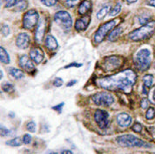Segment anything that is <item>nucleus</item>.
Wrapping results in <instances>:
<instances>
[{"label": "nucleus", "mask_w": 155, "mask_h": 154, "mask_svg": "<svg viewBox=\"0 0 155 154\" xmlns=\"http://www.w3.org/2000/svg\"><path fill=\"white\" fill-rule=\"evenodd\" d=\"M136 79L137 76L134 70H126L111 77L99 78L97 80V84L106 90L130 93L133 90Z\"/></svg>", "instance_id": "obj_1"}, {"label": "nucleus", "mask_w": 155, "mask_h": 154, "mask_svg": "<svg viewBox=\"0 0 155 154\" xmlns=\"http://www.w3.org/2000/svg\"><path fill=\"white\" fill-rule=\"evenodd\" d=\"M155 31V21H151L147 23L145 25L140 28L134 30L129 34V38L133 41H141L153 35Z\"/></svg>", "instance_id": "obj_2"}, {"label": "nucleus", "mask_w": 155, "mask_h": 154, "mask_svg": "<svg viewBox=\"0 0 155 154\" xmlns=\"http://www.w3.org/2000/svg\"><path fill=\"white\" fill-rule=\"evenodd\" d=\"M134 64L140 71H145L151 64V52L147 49L140 50L134 56Z\"/></svg>", "instance_id": "obj_3"}, {"label": "nucleus", "mask_w": 155, "mask_h": 154, "mask_svg": "<svg viewBox=\"0 0 155 154\" xmlns=\"http://www.w3.org/2000/svg\"><path fill=\"white\" fill-rule=\"evenodd\" d=\"M118 144L124 147H151V146L143 141V140L138 139L134 135L131 134H126V135H121L117 138Z\"/></svg>", "instance_id": "obj_4"}, {"label": "nucleus", "mask_w": 155, "mask_h": 154, "mask_svg": "<svg viewBox=\"0 0 155 154\" xmlns=\"http://www.w3.org/2000/svg\"><path fill=\"white\" fill-rule=\"evenodd\" d=\"M120 23V19L119 18H115L114 20H111V21L107 22L106 24L102 25L98 31H96L95 35H94V41L96 43H101L103 41V39L106 38L107 33L112 31L113 28H114L118 24Z\"/></svg>", "instance_id": "obj_5"}, {"label": "nucleus", "mask_w": 155, "mask_h": 154, "mask_svg": "<svg viewBox=\"0 0 155 154\" xmlns=\"http://www.w3.org/2000/svg\"><path fill=\"white\" fill-rule=\"evenodd\" d=\"M54 20L65 31H70L72 26L71 17L68 12H66L64 11H60L57 12L54 16Z\"/></svg>", "instance_id": "obj_6"}, {"label": "nucleus", "mask_w": 155, "mask_h": 154, "mask_svg": "<svg viewBox=\"0 0 155 154\" xmlns=\"http://www.w3.org/2000/svg\"><path fill=\"white\" fill-rule=\"evenodd\" d=\"M92 99L95 105L100 106H108L114 102V97L107 91H101L94 94Z\"/></svg>", "instance_id": "obj_7"}, {"label": "nucleus", "mask_w": 155, "mask_h": 154, "mask_svg": "<svg viewBox=\"0 0 155 154\" xmlns=\"http://www.w3.org/2000/svg\"><path fill=\"white\" fill-rule=\"evenodd\" d=\"M38 18H39V15L36 10L28 11L24 15V18H23L24 28L27 29V30L32 29L38 24Z\"/></svg>", "instance_id": "obj_8"}, {"label": "nucleus", "mask_w": 155, "mask_h": 154, "mask_svg": "<svg viewBox=\"0 0 155 154\" xmlns=\"http://www.w3.org/2000/svg\"><path fill=\"white\" fill-rule=\"evenodd\" d=\"M109 114L104 110H97L94 113V119L99 128L106 129L109 125Z\"/></svg>", "instance_id": "obj_9"}, {"label": "nucleus", "mask_w": 155, "mask_h": 154, "mask_svg": "<svg viewBox=\"0 0 155 154\" xmlns=\"http://www.w3.org/2000/svg\"><path fill=\"white\" fill-rule=\"evenodd\" d=\"M45 18H41L37 25L35 31V40L38 44H41L44 39V36H45Z\"/></svg>", "instance_id": "obj_10"}, {"label": "nucleus", "mask_w": 155, "mask_h": 154, "mask_svg": "<svg viewBox=\"0 0 155 154\" xmlns=\"http://www.w3.org/2000/svg\"><path fill=\"white\" fill-rule=\"evenodd\" d=\"M19 65L23 70H26L27 72H32L35 70V66L33 63L31 61L28 56L23 55L19 58Z\"/></svg>", "instance_id": "obj_11"}, {"label": "nucleus", "mask_w": 155, "mask_h": 154, "mask_svg": "<svg viewBox=\"0 0 155 154\" xmlns=\"http://www.w3.org/2000/svg\"><path fill=\"white\" fill-rule=\"evenodd\" d=\"M30 36L27 33H20L16 38V45L19 49H26L30 44Z\"/></svg>", "instance_id": "obj_12"}, {"label": "nucleus", "mask_w": 155, "mask_h": 154, "mask_svg": "<svg viewBox=\"0 0 155 154\" xmlns=\"http://www.w3.org/2000/svg\"><path fill=\"white\" fill-rule=\"evenodd\" d=\"M120 61L121 59L118 57H110L106 59V62L104 63V67L106 70H113L120 66Z\"/></svg>", "instance_id": "obj_13"}, {"label": "nucleus", "mask_w": 155, "mask_h": 154, "mask_svg": "<svg viewBox=\"0 0 155 154\" xmlns=\"http://www.w3.org/2000/svg\"><path fill=\"white\" fill-rule=\"evenodd\" d=\"M90 21H91L90 16H84V17L78 18L75 23V29L77 30L78 31H85V29L88 27Z\"/></svg>", "instance_id": "obj_14"}, {"label": "nucleus", "mask_w": 155, "mask_h": 154, "mask_svg": "<svg viewBox=\"0 0 155 154\" xmlns=\"http://www.w3.org/2000/svg\"><path fill=\"white\" fill-rule=\"evenodd\" d=\"M30 56L31 58L35 62L36 64H40L44 60L45 54L44 51L40 48H33L30 51Z\"/></svg>", "instance_id": "obj_15"}, {"label": "nucleus", "mask_w": 155, "mask_h": 154, "mask_svg": "<svg viewBox=\"0 0 155 154\" xmlns=\"http://www.w3.org/2000/svg\"><path fill=\"white\" fill-rule=\"evenodd\" d=\"M117 122L120 127H127L132 123V118L127 113H120L117 116Z\"/></svg>", "instance_id": "obj_16"}, {"label": "nucleus", "mask_w": 155, "mask_h": 154, "mask_svg": "<svg viewBox=\"0 0 155 154\" xmlns=\"http://www.w3.org/2000/svg\"><path fill=\"white\" fill-rule=\"evenodd\" d=\"M45 45L49 50L54 51L58 49V44L57 42V39L51 35H47L45 38Z\"/></svg>", "instance_id": "obj_17"}, {"label": "nucleus", "mask_w": 155, "mask_h": 154, "mask_svg": "<svg viewBox=\"0 0 155 154\" xmlns=\"http://www.w3.org/2000/svg\"><path fill=\"white\" fill-rule=\"evenodd\" d=\"M92 7V1L91 0H84L78 7V13L80 15L85 14L89 11V10Z\"/></svg>", "instance_id": "obj_18"}, {"label": "nucleus", "mask_w": 155, "mask_h": 154, "mask_svg": "<svg viewBox=\"0 0 155 154\" xmlns=\"http://www.w3.org/2000/svg\"><path fill=\"white\" fill-rule=\"evenodd\" d=\"M122 31H123V29L122 27H118V28L114 29L113 31L110 33V35L108 37V39L110 40V41H115L120 35L122 33Z\"/></svg>", "instance_id": "obj_19"}, {"label": "nucleus", "mask_w": 155, "mask_h": 154, "mask_svg": "<svg viewBox=\"0 0 155 154\" xmlns=\"http://www.w3.org/2000/svg\"><path fill=\"white\" fill-rule=\"evenodd\" d=\"M28 6V2L27 0H18L17 4L15 5V11H22L25 10Z\"/></svg>", "instance_id": "obj_20"}, {"label": "nucleus", "mask_w": 155, "mask_h": 154, "mask_svg": "<svg viewBox=\"0 0 155 154\" xmlns=\"http://www.w3.org/2000/svg\"><path fill=\"white\" fill-rule=\"evenodd\" d=\"M0 59H1V62L5 64H7L10 63L11 59H10V57L8 55L7 51L4 49L3 47L0 48Z\"/></svg>", "instance_id": "obj_21"}, {"label": "nucleus", "mask_w": 155, "mask_h": 154, "mask_svg": "<svg viewBox=\"0 0 155 154\" xmlns=\"http://www.w3.org/2000/svg\"><path fill=\"white\" fill-rule=\"evenodd\" d=\"M9 73H10L12 77H14L15 78H17V79H20V78H23V77H25L24 72H23L22 70H18V69H15V68H11V69H9Z\"/></svg>", "instance_id": "obj_22"}, {"label": "nucleus", "mask_w": 155, "mask_h": 154, "mask_svg": "<svg viewBox=\"0 0 155 154\" xmlns=\"http://www.w3.org/2000/svg\"><path fill=\"white\" fill-rule=\"evenodd\" d=\"M110 9L111 8H110L109 5L108 6H104L103 8H101L99 11H98V13H97V18L98 19H103L106 16V14L109 12Z\"/></svg>", "instance_id": "obj_23"}, {"label": "nucleus", "mask_w": 155, "mask_h": 154, "mask_svg": "<svg viewBox=\"0 0 155 154\" xmlns=\"http://www.w3.org/2000/svg\"><path fill=\"white\" fill-rule=\"evenodd\" d=\"M153 77L152 75H146L145 77H143V82H144L143 86H145L147 89H149L153 84Z\"/></svg>", "instance_id": "obj_24"}, {"label": "nucleus", "mask_w": 155, "mask_h": 154, "mask_svg": "<svg viewBox=\"0 0 155 154\" xmlns=\"http://www.w3.org/2000/svg\"><path fill=\"white\" fill-rule=\"evenodd\" d=\"M22 143H23V139L21 140L20 138H16V139H13L6 142V144L11 146H20Z\"/></svg>", "instance_id": "obj_25"}, {"label": "nucleus", "mask_w": 155, "mask_h": 154, "mask_svg": "<svg viewBox=\"0 0 155 154\" xmlns=\"http://www.w3.org/2000/svg\"><path fill=\"white\" fill-rule=\"evenodd\" d=\"M121 7H122V5L120 4V3H118L114 8H113V10L111 11V12H110V16H112V17H114V16H117V15L119 14L120 12V11H121Z\"/></svg>", "instance_id": "obj_26"}, {"label": "nucleus", "mask_w": 155, "mask_h": 154, "mask_svg": "<svg viewBox=\"0 0 155 154\" xmlns=\"http://www.w3.org/2000/svg\"><path fill=\"white\" fill-rule=\"evenodd\" d=\"M80 0H66L64 5L68 8H72L79 4Z\"/></svg>", "instance_id": "obj_27"}, {"label": "nucleus", "mask_w": 155, "mask_h": 154, "mask_svg": "<svg viewBox=\"0 0 155 154\" xmlns=\"http://www.w3.org/2000/svg\"><path fill=\"white\" fill-rule=\"evenodd\" d=\"M146 117L147 119H153L155 117V110L154 108L153 107H150L147 112L146 114Z\"/></svg>", "instance_id": "obj_28"}, {"label": "nucleus", "mask_w": 155, "mask_h": 154, "mask_svg": "<svg viewBox=\"0 0 155 154\" xmlns=\"http://www.w3.org/2000/svg\"><path fill=\"white\" fill-rule=\"evenodd\" d=\"M40 2L42 3L43 5H45V6L51 7V6H53V5H56L58 0H40Z\"/></svg>", "instance_id": "obj_29"}, {"label": "nucleus", "mask_w": 155, "mask_h": 154, "mask_svg": "<svg viewBox=\"0 0 155 154\" xmlns=\"http://www.w3.org/2000/svg\"><path fill=\"white\" fill-rule=\"evenodd\" d=\"M1 32H2V35H4V37H7L10 33V27L5 24L3 25L2 28H1Z\"/></svg>", "instance_id": "obj_30"}, {"label": "nucleus", "mask_w": 155, "mask_h": 154, "mask_svg": "<svg viewBox=\"0 0 155 154\" xmlns=\"http://www.w3.org/2000/svg\"><path fill=\"white\" fill-rule=\"evenodd\" d=\"M26 128H27V130H28L29 132H31V133H35L36 132V124L34 123V122H33V121H31V122H29L28 124H27Z\"/></svg>", "instance_id": "obj_31"}, {"label": "nucleus", "mask_w": 155, "mask_h": 154, "mask_svg": "<svg viewBox=\"0 0 155 154\" xmlns=\"http://www.w3.org/2000/svg\"><path fill=\"white\" fill-rule=\"evenodd\" d=\"M3 90L5 91H6V92H10V91H13V85L12 84H9V83H7V84H5L4 85H3Z\"/></svg>", "instance_id": "obj_32"}, {"label": "nucleus", "mask_w": 155, "mask_h": 154, "mask_svg": "<svg viewBox=\"0 0 155 154\" xmlns=\"http://www.w3.org/2000/svg\"><path fill=\"white\" fill-rule=\"evenodd\" d=\"M31 142V136L30 134H25L23 137V143L25 145H28Z\"/></svg>", "instance_id": "obj_33"}, {"label": "nucleus", "mask_w": 155, "mask_h": 154, "mask_svg": "<svg viewBox=\"0 0 155 154\" xmlns=\"http://www.w3.org/2000/svg\"><path fill=\"white\" fill-rule=\"evenodd\" d=\"M5 6L7 8L12 7L18 2V0H5Z\"/></svg>", "instance_id": "obj_34"}, {"label": "nucleus", "mask_w": 155, "mask_h": 154, "mask_svg": "<svg viewBox=\"0 0 155 154\" xmlns=\"http://www.w3.org/2000/svg\"><path fill=\"white\" fill-rule=\"evenodd\" d=\"M149 18H150V16L149 17H145V15L142 14L141 16H140L139 17V20H140V24H146L147 22L149 20Z\"/></svg>", "instance_id": "obj_35"}, {"label": "nucleus", "mask_w": 155, "mask_h": 154, "mask_svg": "<svg viewBox=\"0 0 155 154\" xmlns=\"http://www.w3.org/2000/svg\"><path fill=\"white\" fill-rule=\"evenodd\" d=\"M53 84H54V86H56V87H60V86H62V84H63V80H62V78L57 77L56 79L54 80V82H53Z\"/></svg>", "instance_id": "obj_36"}, {"label": "nucleus", "mask_w": 155, "mask_h": 154, "mask_svg": "<svg viewBox=\"0 0 155 154\" xmlns=\"http://www.w3.org/2000/svg\"><path fill=\"white\" fill-rule=\"evenodd\" d=\"M133 130H134V132H136V133H141V131H142V126H141L140 124H139V123H136L133 126Z\"/></svg>", "instance_id": "obj_37"}, {"label": "nucleus", "mask_w": 155, "mask_h": 154, "mask_svg": "<svg viewBox=\"0 0 155 154\" xmlns=\"http://www.w3.org/2000/svg\"><path fill=\"white\" fill-rule=\"evenodd\" d=\"M10 134V131L6 129L5 126H1V136L2 137H5V136H7Z\"/></svg>", "instance_id": "obj_38"}, {"label": "nucleus", "mask_w": 155, "mask_h": 154, "mask_svg": "<svg viewBox=\"0 0 155 154\" xmlns=\"http://www.w3.org/2000/svg\"><path fill=\"white\" fill-rule=\"evenodd\" d=\"M148 105H149V101H148L147 98H143L142 101H141V107H142V109L147 108Z\"/></svg>", "instance_id": "obj_39"}, {"label": "nucleus", "mask_w": 155, "mask_h": 154, "mask_svg": "<svg viewBox=\"0 0 155 154\" xmlns=\"http://www.w3.org/2000/svg\"><path fill=\"white\" fill-rule=\"evenodd\" d=\"M64 105V103H61V104H59V105H56V106H53V107H52V109H53V110H56L57 112H61Z\"/></svg>", "instance_id": "obj_40"}, {"label": "nucleus", "mask_w": 155, "mask_h": 154, "mask_svg": "<svg viewBox=\"0 0 155 154\" xmlns=\"http://www.w3.org/2000/svg\"><path fill=\"white\" fill-rule=\"evenodd\" d=\"M71 66H76V67H80V66H82V64H77V63H72L69 64V65H67L65 68H69V67H71Z\"/></svg>", "instance_id": "obj_41"}, {"label": "nucleus", "mask_w": 155, "mask_h": 154, "mask_svg": "<svg viewBox=\"0 0 155 154\" xmlns=\"http://www.w3.org/2000/svg\"><path fill=\"white\" fill-rule=\"evenodd\" d=\"M147 5L150 6L155 7V0H147Z\"/></svg>", "instance_id": "obj_42"}, {"label": "nucleus", "mask_w": 155, "mask_h": 154, "mask_svg": "<svg viewBox=\"0 0 155 154\" xmlns=\"http://www.w3.org/2000/svg\"><path fill=\"white\" fill-rule=\"evenodd\" d=\"M77 83V80H72V81H70L68 84H67V86H71V85H73L74 84H76Z\"/></svg>", "instance_id": "obj_43"}, {"label": "nucleus", "mask_w": 155, "mask_h": 154, "mask_svg": "<svg viewBox=\"0 0 155 154\" xmlns=\"http://www.w3.org/2000/svg\"><path fill=\"white\" fill-rule=\"evenodd\" d=\"M127 4H129V5H131V4H134L135 2H137V0H127Z\"/></svg>", "instance_id": "obj_44"}, {"label": "nucleus", "mask_w": 155, "mask_h": 154, "mask_svg": "<svg viewBox=\"0 0 155 154\" xmlns=\"http://www.w3.org/2000/svg\"><path fill=\"white\" fill-rule=\"evenodd\" d=\"M152 130H154V127H151V128H148V131H152ZM152 134H153V137H155V131L153 133H151Z\"/></svg>", "instance_id": "obj_45"}, {"label": "nucleus", "mask_w": 155, "mask_h": 154, "mask_svg": "<svg viewBox=\"0 0 155 154\" xmlns=\"http://www.w3.org/2000/svg\"><path fill=\"white\" fill-rule=\"evenodd\" d=\"M71 153V151H63V153Z\"/></svg>", "instance_id": "obj_46"}, {"label": "nucleus", "mask_w": 155, "mask_h": 154, "mask_svg": "<svg viewBox=\"0 0 155 154\" xmlns=\"http://www.w3.org/2000/svg\"><path fill=\"white\" fill-rule=\"evenodd\" d=\"M3 77V72H2V70H1V78Z\"/></svg>", "instance_id": "obj_47"}, {"label": "nucleus", "mask_w": 155, "mask_h": 154, "mask_svg": "<svg viewBox=\"0 0 155 154\" xmlns=\"http://www.w3.org/2000/svg\"><path fill=\"white\" fill-rule=\"evenodd\" d=\"M154 99H155V92H154Z\"/></svg>", "instance_id": "obj_48"}]
</instances>
